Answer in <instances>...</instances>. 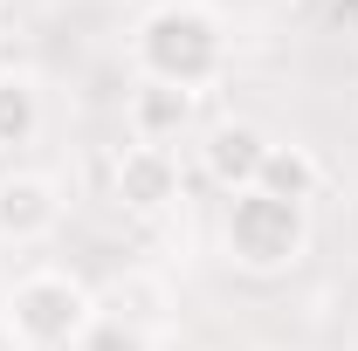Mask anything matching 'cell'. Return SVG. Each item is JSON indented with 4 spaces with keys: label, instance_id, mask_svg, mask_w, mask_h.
<instances>
[{
    "label": "cell",
    "instance_id": "cell-1",
    "mask_svg": "<svg viewBox=\"0 0 358 351\" xmlns=\"http://www.w3.org/2000/svg\"><path fill=\"white\" fill-rule=\"evenodd\" d=\"M131 55H138V69H145V83H173V89H193L200 96L227 69V35H221V21L207 7L173 0V7H152L138 21Z\"/></svg>",
    "mask_w": 358,
    "mask_h": 351
},
{
    "label": "cell",
    "instance_id": "cell-2",
    "mask_svg": "<svg viewBox=\"0 0 358 351\" xmlns=\"http://www.w3.org/2000/svg\"><path fill=\"white\" fill-rule=\"evenodd\" d=\"M96 324V296L62 268H35L7 289V331L21 351H76Z\"/></svg>",
    "mask_w": 358,
    "mask_h": 351
},
{
    "label": "cell",
    "instance_id": "cell-3",
    "mask_svg": "<svg viewBox=\"0 0 358 351\" xmlns=\"http://www.w3.org/2000/svg\"><path fill=\"white\" fill-rule=\"evenodd\" d=\"M221 241H227V262L248 268V275H282V268L303 262L310 248V214L296 200H268V193H234L221 220Z\"/></svg>",
    "mask_w": 358,
    "mask_h": 351
},
{
    "label": "cell",
    "instance_id": "cell-4",
    "mask_svg": "<svg viewBox=\"0 0 358 351\" xmlns=\"http://www.w3.org/2000/svg\"><path fill=\"white\" fill-rule=\"evenodd\" d=\"M110 193L124 214H166L179 200V159L166 145H124L110 166Z\"/></svg>",
    "mask_w": 358,
    "mask_h": 351
},
{
    "label": "cell",
    "instance_id": "cell-5",
    "mask_svg": "<svg viewBox=\"0 0 358 351\" xmlns=\"http://www.w3.org/2000/svg\"><path fill=\"white\" fill-rule=\"evenodd\" d=\"M268 159V138L255 131V124H214L207 131V145H200V166H207V179L221 186V193H248L255 186V173H262Z\"/></svg>",
    "mask_w": 358,
    "mask_h": 351
},
{
    "label": "cell",
    "instance_id": "cell-6",
    "mask_svg": "<svg viewBox=\"0 0 358 351\" xmlns=\"http://www.w3.org/2000/svg\"><path fill=\"white\" fill-rule=\"evenodd\" d=\"M55 220H62L55 179H42V173H0V234H7V241H42Z\"/></svg>",
    "mask_w": 358,
    "mask_h": 351
},
{
    "label": "cell",
    "instance_id": "cell-7",
    "mask_svg": "<svg viewBox=\"0 0 358 351\" xmlns=\"http://www.w3.org/2000/svg\"><path fill=\"white\" fill-rule=\"evenodd\" d=\"M193 89H173V83H138L131 103H124V117H131V138L138 145H166L193 124Z\"/></svg>",
    "mask_w": 358,
    "mask_h": 351
},
{
    "label": "cell",
    "instance_id": "cell-8",
    "mask_svg": "<svg viewBox=\"0 0 358 351\" xmlns=\"http://www.w3.org/2000/svg\"><path fill=\"white\" fill-rule=\"evenodd\" d=\"M317 159L303 152V145H268V159H262V173H255V193H268V200H296V207H310V193H317Z\"/></svg>",
    "mask_w": 358,
    "mask_h": 351
},
{
    "label": "cell",
    "instance_id": "cell-9",
    "mask_svg": "<svg viewBox=\"0 0 358 351\" xmlns=\"http://www.w3.org/2000/svg\"><path fill=\"white\" fill-rule=\"evenodd\" d=\"M42 131V96L28 76H14V69H0V152H21V145H35Z\"/></svg>",
    "mask_w": 358,
    "mask_h": 351
},
{
    "label": "cell",
    "instance_id": "cell-10",
    "mask_svg": "<svg viewBox=\"0 0 358 351\" xmlns=\"http://www.w3.org/2000/svg\"><path fill=\"white\" fill-rule=\"evenodd\" d=\"M76 351H152V345L138 338L131 324H103V317H96V324H90V338H83Z\"/></svg>",
    "mask_w": 358,
    "mask_h": 351
}]
</instances>
